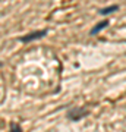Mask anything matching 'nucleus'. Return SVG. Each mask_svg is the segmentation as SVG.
<instances>
[{
    "instance_id": "nucleus-4",
    "label": "nucleus",
    "mask_w": 126,
    "mask_h": 132,
    "mask_svg": "<svg viewBox=\"0 0 126 132\" xmlns=\"http://www.w3.org/2000/svg\"><path fill=\"white\" fill-rule=\"evenodd\" d=\"M10 128H12L13 131H15V129H18V131H21V128H19L18 125H16V123H12V126H10Z\"/></svg>"
},
{
    "instance_id": "nucleus-3",
    "label": "nucleus",
    "mask_w": 126,
    "mask_h": 132,
    "mask_svg": "<svg viewBox=\"0 0 126 132\" xmlns=\"http://www.w3.org/2000/svg\"><path fill=\"white\" fill-rule=\"evenodd\" d=\"M119 9V6H116V5H113V6H107V7H104V9H101L100 10V15H110V13H113V12H116V10Z\"/></svg>"
},
{
    "instance_id": "nucleus-1",
    "label": "nucleus",
    "mask_w": 126,
    "mask_h": 132,
    "mask_svg": "<svg viewBox=\"0 0 126 132\" xmlns=\"http://www.w3.org/2000/svg\"><path fill=\"white\" fill-rule=\"evenodd\" d=\"M47 35V29H40V31H34L31 34H27L23 37L19 38V41L22 43H29V41H34V40H38V38H43Z\"/></svg>"
},
{
    "instance_id": "nucleus-2",
    "label": "nucleus",
    "mask_w": 126,
    "mask_h": 132,
    "mask_svg": "<svg viewBox=\"0 0 126 132\" xmlns=\"http://www.w3.org/2000/svg\"><path fill=\"white\" fill-rule=\"evenodd\" d=\"M107 25H108V21H107V19H104V21H101L100 24H97V25H95V27H94L93 29H91V35H95V34H98L100 31H101V29H104V28H106Z\"/></svg>"
}]
</instances>
